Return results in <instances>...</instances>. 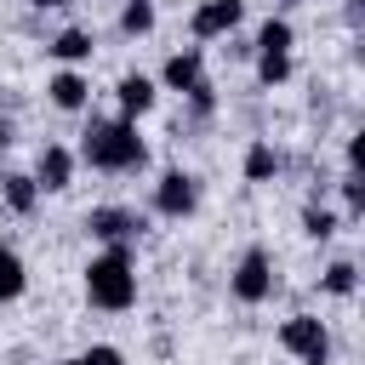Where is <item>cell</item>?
<instances>
[{
  "mask_svg": "<svg viewBox=\"0 0 365 365\" xmlns=\"http://www.w3.org/2000/svg\"><path fill=\"white\" fill-rule=\"evenodd\" d=\"M80 160L97 165V171H137L148 160V148H143L131 120H91L80 131Z\"/></svg>",
  "mask_w": 365,
  "mask_h": 365,
  "instance_id": "1",
  "label": "cell"
},
{
  "mask_svg": "<svg viewBox=\"0 0 365 365\" xmlns=\"http://www.w3.org/2000/svg\"><path fill=\"white\" fill-rule=\"evenodd\" d=\"M86 297H91V308H108V314H125V308L137 302L131 245H108L103 257H91V268H86Z\"/></svg>",
  "mask_w": 365,
  "mask_h": 365,
  "instance_id": "2",
  "label": "cell"
},
{
  "mask_svg": "<svg viewBox=\"0 0 365 365\" xmlns=\"http://www.w3.org/2000/svg\"><path fill=\"white\" fill-rule=\"evenodd\" d=\"M279 348L297 354L302 365H325V354H331V331H325L314 314H297V319L279 325Z\"/></svg>",
  "mask_w": 365,
  "mask_h": 365,
  "instance_id": "3",
  "label": "cell"
},
{
  "mask_svg": "<svg viewBox=\"0 0 365 365\" xmlns=\"http://www.w3.org/2000/svg\"><path fill=\"white\" fill-rule=\"evenodd\" d=\"M228 291H234L240 302H262V297L274 291V262H268V251H262V245H251V251L234 262V279H228Z\"/></svg>",
  "mask_w": 365,
  "mask_h": 365,
  "instance_id": "4",
  "label": "cell"
},
{
  "mask_svg": "<svg viewBox=\"0 0 365 365\" xmlns=\"http://www.w3.org/2000/svg\"><path fill=\"white\" fill-rule=\"evenodd\" d=\"M86 228H91V240H103V245H131V240L143 234V217L125 211V205H91V211H86Z\"/></svg>",
  "mask_w": 365,
  "mask_h": 365,
  "instance_id": "5",
  "label": "cell"
},
{
  "mask_svg": "<svg viewBox=\"0 0 365 365\" xmlns=\"http://www.w3.org/2000/svg\"><path fill=\"white\" fill-rule=\"evenodd\" d=\"M200 205V182L188 177V171H165L160 182H154V211L160 217H188Z\"/></svg>",
  "mask_w": 365,
  "mask_h": 365,
  "instance_id": "6",
  "label": "cell"
},
{
  "mask_svg": "<svg viewBox=\"0 0 365 365\" xmlns=\"http://www.w3.org/2000/svg\"><path fill=\"white\" fill-rule=\"evenodd\" d=\"M240 17H245V0H205L188 17V29H194V40H217V34H234Z\"/></svg>",
  "mask_w": 365,
  "mask_h": 365,
  "instance_id": "7",
  "label": "cell"
},
{
  "mask_svg": "<svg viewBox=\"0 0 365 365\" xmlns=\"http://www.w3.org/2000/svg\"><path fill=\"white\" fill-rule=\"evenodd\" d=\"M68 177H74V154H68L63 143H46L40 160H34V182L57 194V188H68Z\"/></svg>",
  "mask_w": 365,
  "mask_h": 365,
  "instance_id": "8",
  "label": "cell"
},
{
  "mask_svg": "<svg viewBox=\"0 0 365 365\" xmlns=\"http://www.w3.org/2000/svg\"><path fill=\"white\" fill-rule=\"evenodd\" d=\"M46 91H51V103H57V108H68V114H74V108H86V97H91L86 74H74V68L51 74V86H46Z\"/></svg>",
  "mask_w": 365,
  "mask_h": 365,
  "instance_id": "9",
  "label": "cell"
},
{
  "mask_svg": "<svg viewBox=\"0 0 365 365\" xmlns=\"http://www.w3.org/2000/svg\"><path fill=\"white\" fill-rule=\"evenodd\" d=\"M114 91H120V108H125V120L148 114V108H154V97H160V91H154V80H143V74H125Z\"/></svg>",
  "mask_w": 365,
  "mask_h": 365,
  "instance_id": "10",
  "label": "cell"
},
{
  "mask_svg": "<svg viewBox=\"0 0 365 365\" xmlns=\"http://www.w3.org/2000/svg\"><path fill=\"white\" fill-rule=\"evenodd\" d=\"M200 74H205V63H200V46H188V51H177V57L165 63V74H160V80H165L171 91H188Z\"/></svg>",
  "mask_w": 365,
  "mask_h": 365,
  "instance_id": "11",
  "label": "cell"
},
{
  "mask_svg": "<svg viewBox=\"0 0 365 365\" xmlns=\"http://www.w3.org/2000/svg\"><path fill=\"white\" fill-rule=\"evenodd\" d=\"M0 194H6V205H11L17 217H29V211L40 205V182H34V177H23V171L0 177Z\"/></svg>",
  "mask_w": 365,
  "mask_h": 365,
  "instance_id": "12",
  "label": "cell"
},
{
  "mask_svg": "<svg viewBox=\"0 0 365 365\" xmlns=\"http://www.w3.org/2000/svg\"><path fill=\"white\" fill-rule=\"evenodd\" d=\"M23 285H29L23 257H17L11 245H0V302H17V297H23Z\"/></svg>",
  "mask_w": 365,
  "mask_h": 365,
  "instance_id": "13",
  "label": "cell"
},
{
  "mask_svg": "<svg viewBox=\"0 0 365 365\" xmlns=\"http://www.w3.org/2000/svg\"><path fill=\"white\" fill-rule=\"evenodd\" d=\"M46 51H51L57 63H86V57H91V34H86V29H63Z\"/></svg>",
  "mask_w": 365,
  "mask_h": 365,
  "instance_id": "14",
  "label": "cell"
},
{
  "mask_svg": "<svg viewBox=\"0 0 365 365\" xmlns=\"http://www.w3.org/2000/svg\"><path fill=\"white\" fill-rule=\"evenodd\" d=\"M274 171H279V154H274L268 143H251V148H245V182H268Z\"/></svg>",
  "mask_w": 365,
  "mask_h": 365,
  "instance_id": "15",
  "label": "cell"
},
{
  "mask_svg": "<svg viewBox=\"0 0 365 365\" xmlns=\"http://www.w3.org/2000/svg\"><path fill=\"white\" fill-rule=\"evenodd\" d=\"M257 51H291V23L285 17H268L257 29Z\"/></svg>",
  "mask_w": 365,
  "mask_h": 365,
  "instance_id": "16",
  "label": "cell"
},
{
  "mask_svg": "<svg viewBox=\"0 0 365 365\" xmlns=\"http://www.w3.org/2000/svg\"><path fill=\"white\" fill-rule=\"evenodd\" d=\"M257 74H262V86L291 80V51H257Z\"/></svg>",
  "mask_w": 365,
  "mask_h": 365,
  "instance_id": "17",
  "label": "cell"
},
{
  "mask_svg": "<svg viewBox=\"0 0 365 365\" xmlns=\"http://www.w3.org/2000/svg\"><path fill=\"white\" fill-rule=\"evenodd\" d=\"M120 29H125V34H148V29H154V6H148V0H125Z\"/></svg>",
  "mask_w": 365,
  "mask_h": 365,
  "instance_id": "18",
  "label": "cell"
},
{
  "mask_svg": "<svg viewBox=\"0 0 365 365\" xmlns=\"http://www.w3.org/2000/svg\"><path fill=\"white\" fill-rule=\"evenodd\" d=\"M354 285H359V268L354 262H331L325 268V291L331 297H354Z\"/></svg>",
  "mask_w": 365,
  "mask_h": 365,
  "instance_id": "19",
  "label": "cell"
},
{
  "mask_svg": "<svg viewBox=\"0 0 365 365\" xmlns=\"http://www.w3.org/2000/svg\"><path fill=\"white\" fill-rule=\"evenodd\" d=\"M302 234H308V240H331V234H336V217L319 211V205H308V211H302Z\"/></svg>",
  "mask_w": 365,
  "mask_h": 365,
  "instance_id": "20",
  "label": "cell"
},
{
  "mask_svg": "<svg viewBox=\"0 0 365 365\" xmlns=\"http://www.w3.org/2000/svg\"><path fill=\"white\" fill-rule=\"evenodd\" d=\"M188 103H194L200 114H211V108H217V91H211V80H205V74H200V80L188 86Z\"/></svg>",
  "mask_w": 365,
  "mask_h": 365,
  "instance_id": "21",
  "label": "cell"
},
{
  "mask_svg": "<svg viewBox=\"0 0 365 365\" xmlns=\"http://www.w3.org/2000/svg\"><path fill=\"white\" fill-rule=\"evenodd\" d=\"M342 200H348V211H365V182H359V171L342 177Z\"/></svg>",
  "mask_w": 365,
  "mask_h": 365,
  "instance_id": "22",
  "label": "cell"
},
{
  "mask_svg": "<svg viewBox=\"0 0 365 365\" xmlns=\"http://www.w3.org/2000/svg\"><path fill=\"white\" fill-rule=\"evenodd\" d=\"M80 359H86V365H125V354H120V348H108V342H97V348H86Z\"/></svg>",
  "mask_w": 365,
  "mask_h": 365,
  "instance_id": "23",
  "label": "cell"
},
{
  "mask_svg": "<svg viewBox=\"0 0 365 365\" xmlns=\"http://www.w3.org/2000/svg\"><path fill=\"white\" fill-rule=\"evenodd\" d=\"M29 6H40V11H51V6H68V0H29Z\"/></svg>",
  "mask_w": 365,
  "mask_h": 365,
  "instance_id": "24",
  "label": "cell"
},
{
  "mask_svg": "<svg viewBox=\"0 0 365 365\" xmlns=\"http://www.w3.org/2000/svg\"><path fill=\"white\" fill-rule=\"evenodd\" d=\"M6 143H11V125H6V120H0V154H6Z\"/></svg>",
  "mask_w": 365,
  "mask_h": 365,
  "instance_id": "25",
  "label": "cell"
},
{
  "mask_svg": "<svg viewBox=\"0 0 365 365\" xmlns=\"http://www.w3.org/2000/svg\"><path fill=\"white\" fill-rule=\"evenodd\" d=\"M279 6H302V0H279Z\"/></svg>",
  "mask_w": 365,
  "mask_h": 365,
  "instance_id": "26",
  "label": "cell"
},
{
  "mask_svg": "<svg viewBox=\"0 0 365 365\" xmlns=\"http://www.w3.org/2000/svg\"><path fill=\"white\" fill-rule=\"evenodd\" d=\"M63 365H86V359H63Z\"/></svg>",
  "mask_w": 365,
  "mask_h": 365,
  "instance_id": "27",
  "label": "cell"
}]
</instances>
